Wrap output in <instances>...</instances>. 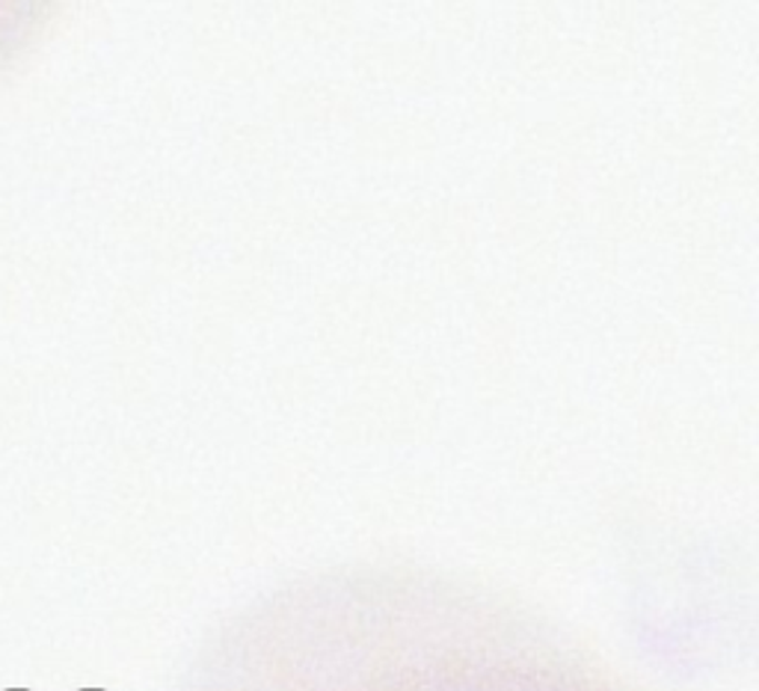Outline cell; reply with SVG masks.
Masks as SVG:
<instances>
[{"label":"cell","instance_id":"1","mask_svg":"<svg viewBox=\"0 0 759 691\" xmlns=\"http://www.w3.org/2000/svg\"><path fill=\"white\" fill-rule=\"evenodd\" d=\"M12 691H21V689H12Z\"/></svg>","mask_w":759,"mask_h":691}]
</instances>
